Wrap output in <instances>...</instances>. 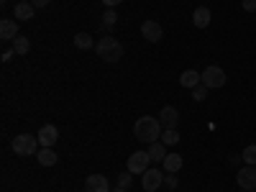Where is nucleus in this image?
Here are the masks:
<instances>
[{"label": "nucleus", "mask_w": 256, "mask_h": 192, "mask_svg": "<svg viewBox=\"0 0 256 192\" xmlns=\"http://www.w3.org/2000/svg\"><path fill=\"white\" fill-rule=\"evenodd\" d=\"M162 123H159V118H154V116H141L138 120H136V126H134V134H136V138L141 141V144H154V141H159L162 138Z\"/></svg>", "instance_id": "obj_1"}, {"label": "nucleus", "mask_w": 256, "mask_h": 192, "mask_svg": "<svg viewBox=\"0 0 256 192\" xmlns=\"http://www.w3.org/2000/svg\"><path fill=\"white\" fill-rule=\"evenodd\" d=\"M98 56L102 59V62H120V56H123V44L116 38V36H110V34H105L100 41H98Z\"/></svg>", "instance_id": "obj_2"}, {"label": "nucleus", "mask_w": 256, "mask_h": 192, "mask_svg": "<svg viewBox=\"0 0 256 192\" xmlns=\"http://www.w3.org/2000/svg\"><path fill=\"white\" fill-rule=\"evenodd\" d=\"M13 152L18 154V156H34V154H38V136H31V134H20V136H16L13 138Z\"/></svg>", "instance_id": "obj_3"}, {"label": "nucleus", "mask_w": 256, "mask_h": 192, "mask_svg": "<svg viewBox=\"0 0 256 192\" xmlns=\"http://www.w3.org/2000/svg\"><path fill=\"white\" fill-rule=\"evenodd\" d=\"M226 72L220 70V67H216V64H210V67H205L202 70V84L208 90H220L223 84H226Z\"/></svg>", "instance_id": "obj_4"}, {"label": "nucleus", "mask_w": 256, "mask_h": 192, "mask_svg": "<svg viewBox=\"0 0 256 192\" xmlns=\"http://www.w3.org/2000/svg\"><path fill=\"white\" fill-rule=\"evenodd\" d=\"M162 184H164V169H159V166H148L141 174V187L146 192H156Z\"/></svg>", "instance_id": "obj_5"}, {"label": "nucleus", "mask_w": 256, "mask_h": 192, "mask_svg": "<svg viewBox=\"0 0 256 192\" xmlns=\"http://www.w3.org/2000/svg\"><path fill=\"white\" fill-rule=\"evenodd\" d=\"M148 164H152V156H148V152H134L131 156H128V172L131 174H144Z\"/></svg>", "instance_id": "obj_6"}, {"label": "nucleus", "mask_w": 256, "mask_h": 192, "mask_svg": "<svg viewBox=\"0 0 256 192\" xmlns=\"http://www.w3.org/2000/svg\"><path fill=\"white\" fill-rule=\"evenodd\" d=\"M38 144H41V148H54V144L59 141V128L56 126H52V123H46V126H41L38 128Z\"/></svg>", "instance_id": "obj_7"}, {"label": "nucleus", "mask_w": 256, "mask_h": 192, "mask_svg": "<svg viewBox=\"0 0 256 192\" xmlns=\"http://www.w3.org/2000/svg\"><path fill=\"white\" fill-rule=\"evenodd\" d=\"M236 182H238L241 190L254 192V190H256V166H251V164L241 166V169H238V174H236Z\"/></svg>", "instance_id": "obj_8"}, {"label": "nucleus", "mask_w": 256, "mask_h": 192, "mask_svg": "<svg viewBox=\"0 0 256 192\" xmlns=\"http://www.w3.org/2000/svg\"><path fill=\"white\" fill-rule=\"evenodd\" d=\"M141 36L148 41V44H159L164 31H162V26L156 24V20H144V24H141Z\"/></svg>", "instance_id": "obj_9"}, {"label": "nucleus", "mask_w": 256, "mask_h": 192, "mask_svg": "<svg viewBox=\"0 0 256 192\" xmlns=\"http://www.w3.org/2000/svg\"><path fill=\"white\" fill-rule=\"evenodd\" d=\"M84 192H110V182L102 174H90L84 180Z\"/></svg>", "instance_id": "obj_10"}, {"label": "nucleus", "mask_w": 256, "mask_h": 192, "mask_svg": "<svg viewBox=\"0 0 256 192\" xmlns=\"http://www.w3.org/2000/svg\"><path fill=\"white\" fill-rule=\"evenodd\" d=\"M159 123H162V128H177L180 126V110L172 108V105H164L162 113H159Z\"/></svg>", "instance_id": "obj_11"}, {"label": "nucleus", "mask_w": 256, "mask_h": 192, "mask_svg": "<svg viewBox=\"0 0 256 192\" xmlns=\"http://www.w3.org/2000/svg\"><path fill=\"white\" fill-rule=\"evenodd\" d=\"M20 34H18V20L16 18H3V20H0V38H3V41H13Z\"/></svg>", "instance_id": "obj_12"}, {"label": "nucleus", "mask_w": 256, "mask_h": 192, "mask_svg": "<svg viewBox=\"0 0 256 192\" xmlns=\"http://www.w3.org/2000/svg\"><path fill=\"white\" fill-rule=\"evenodd\" d=\"M210 18H212V13L205 6H198L195 10H192V24H195L198 28H208L210 26Z\"/></svg>", "instance_id": "obj_13"}, {"label": "nucleus", "mask_w": 256, "mask_h": 192, "mask_svg": "<svg viewBox=\"0 0 256 192\" xmlns=\"http://www.w3.org/2000/svg\"><path fill=\"white\" fill-rule=\"evenodd\" d=\"M200 82H202V74H200V72H195V70H184V72L180 74V84H182V88H187V90L198 88Z\"/></svg>", "instance_id": "obj_14"}, {"label": "nucleus", "mask_w": 256, "mask_h": 192, "mask_svg": "<svg viewBox=\"0 0 256 192\" xmlns=\"http://www.w3.org/2000/svg\"><path fill=\"white\" fill-rule=\"evenodd\" d=\"M13 16H16L18 24H20V20H31L36 16V8H34V3H18L13 8Z\"/></svg>", "instance_id": "obj_15"}, {"label": "nucleus", "mask_w": 256, "mask_h": 192, "mask_svg": "<svg viewBox=\"0 0 256 192\" xmlns=\"http://www.w3.org/2000/svg\"><path fill=\"white\" fill-rule=\"evenodd\" d=\"M146 152H148V156H152V162H164L166 159V146L162 144V141H154V144H148V148H146Z\"/></svg>", "instance_id": "obj_16"}, {"label": "nucleus", "mask_w": 256, "mask_h": 192, "mask_svg": "<svg viewBox=\"0 0 256 192\" xmlns=\"http://www.w3.org/2000/svg\"><path fill=\"white\" fill-rule=\"evenodd\" d=\"M162 169H164V172L177 174L180 169H182V156H180V154H166V159L162 162Z\"/></svg>", "instance_id": "obj_17"}, {"label": "nucleus", "mask_w": 256, "mask_h": 192, "mask_svg": "<svg viewBox=\"0 0 256 192\" xmlns=\"http://www.w3.org/2000/svg\"><path fill=\"white\" fill-rule=\"evenodd\" d=\"M36 159H38V164H41V166H54V164L59 162V159H56V152H54V148H38Z\"/></svg>", "instance_id": "obj_18"}, {"label": "nucleus", "mask_w": 256, "mask_h": 192, "mask_svg": "<svg viewBox=\"0 0 256 192\" xmlns=\"http://www.w3.org/2000/svg\"><path fill=\"white\" fill-rule=\"evenodd\" d=\"M162 144L164 146H177L180 144V131L177 128H164L162 131Z\"/></svg>", "instance_id": "obj_19"}, {"label": "nucleus", "mask_w": 256, "mask_h": 192, "mask_svg": "<svg viewBox=\"0 0 256 192\" xmlns=\"http://www.w3.org/2000/svg\"><path fill=\"white\" fill-rule=\"evenodd\" d=\"M13 52H16L18 56L28 54V52H31V41H28L26 36H18V38H13Z\"/></svg>", "instance_id": "obj_20"}, {"label": "nucleus", "mask_w": 256, "mask_h": 192, "mask_svg": "<svg viewBox=\"0 0 256 192\" xmlns=\"http://www.w3.org/2000/svg\"><path fill=\"white\" fill-rule=\"evenodd\" d=\"M74 46H77V49H82V52H88V49H92V46H95V41H92V36H90V34H77V36H74Z\"/></svg>", "instance_id": "obj_21"}, {"label": "nucleus", "mask_w": 256, "mask_h": 192, "mask_svg": "<svg viewBox=\"0 0 256 192\" xmlns=\"http://www.w3.org/2000/svg\"><path fill=\"white\" fill-rule=\"evenodd\" d=\"M116 24H118V13H116L113 8H108V10L102 13V26H105V31H110Z\"/></svg>", "instance_id": "obj_22"}, {"label": "nucleus", "mask_w": 256, "mask_h": 192, "mask_svg": "<svg viewBox=\"0 0 256 192\" xmlns=\"http://www.w3.org/2000/svg\"><path fill=\"white\" fill-rule=\"evenodd\" d=\"M241 159H244L246 164L256 166V144H251V146H246V148H244V154H241Z\"/></svg>", "instance_id": "obj_23"}, {"label": "nucleus", "mask_w": 256, "mask_h": 192, "mask_svg": "<svg viewBox=\"0 0 256 192\" xmlns=\"http://www.w3.org/2000/svg\"><path fill=\"white\" fill-rule=\"evenodd\" d=\"M131 182H134V174L128 172V169L118 174V187H120V190H128V187H131Z\"/></svg>", "instance_id": "obj_24"}, {"label": "nucleus", "mask_w": 256, "mask_h": 192, "mask_svg": "<svg viewBox=\"0 0 256 192\" xmlns=\"http://www.w3.org/2000/svg\"><path fill=\"white\" fill-rule=\"evenodd\" d=\"M205 98H208V88H205L202 82L198 84V88H192V100H198V102H202Z\"/></svg>", "instance_id": "obj_25"}, {"label": "nucleus", "mask_w": 256, "mask_h": 192, "mask_svg": "<svg viewBox=\"0 0 256 192\" xmlns=\"http://www.w3.org/2000/svg\"><path fill=\"white\" fill-rule=\"evenodd\" d=\"M177 184H180L177 174H172V172H164V187H166V190H177Z\"/></svg>", "instance_id": "obj_26"}, {"label": "nucleus", "mask_w": 256, "mask_h": 192, "mask_svg": "<svg viewBox=\"0 0 256 192\" xmlns=\"http://www.w3.org/2000/svg\"><path fill=\"white\" fill-rule=\"evenodd\" d=\"M241 8L246 13H256V0H241Z\"/></svg>", "instance_id": "obj_27"}, {"label": "nucleus", "mask_w": 256, "mask_h": 192, "mask_svg": "<svg viewBox=\"0 0 256 192\" xmlns=\"http://www.w3.org/2000/svg\"><path fill=\"white\" fill-rule=\"evenodd\" d=\"M31 3H34V8H46L52 0H31Z\"/></svg>", "instance_id": "obj_28"}, {"label": "nucleus", "mask_w": 256, "mask_h": 192, "mask_svg": "<svg viewBox=\"0 0 256 192\" xmlns=\"http://www.w3.org/2000/svg\"><path fill=\"white\" fill-rule=\"evenodd\" d=\"M102 6H108V8H116V6H120V0H102Z\"/></svg>", "instance_id": "obj_29"}, {"label": "nucleus", "mask_w": 256, "mask_h": 192, "mask_svg": "<svg viewBox=\"0 0 256 192\" xmlns=\"http://www.w3.org/2000/svg\"><path fill=\"white\" fill-rule=\"evenodd\" d=\"M10 56H16L13 49H10V52H3V62H10Z\"/></svg>", "instance_id": "obj_30"}, {"label": "nucleus", "mask_w": 256, "mask_h": 192, "mask_svg": "<svg viewBox=\"0 0 256 192\" xmlns=\"http://www.w3.org/2000/svg\"><path fill=\"white\" fill-rule=\"evenodd\" d=\"M110 192H126V190H120V187H116V190H110Z\"/></svg>", "instance_id": "obj_31"}, {"label": "nucleus", "mask_w": 256, "mask_h": 192, "mask_svg": "<svg viewBox=\"0 0 256 192\" xmlns=\"http://www.w3.org/2000/svg\"><path fill=\"white\" fill-rule=\"evenodd\" d=\"M18 3H31V0H18Z\"/></svg>", "instance_id": "obj_32"}, {"label": "nucleus", "mask_w": 256, "mask_h": 192, "mask_svg": "<svg viewBox=\"0 0 256 192\" xmlns=\"http://www.w3.org/2000/svg\"><path fill=\"white\" fill-rule=\"evenodd\" d=\"M241 192H248V190H241Z\"/></svg>", "instance_id": "obj_33"}, {"label": "nucleus", "mask_w": 256, "mask_h": 192, "mask_svg": "<svg viewBox=\"0 0 256 192\" xmlns=\"http://www.w3.org/2000/svg\"><path fill=\"white\" fill-rule=\"evenodd\" d=\"M254 192H256V190H254Z\"/></svg>", "instance_id": "obj_34"}]
</instances>
